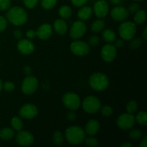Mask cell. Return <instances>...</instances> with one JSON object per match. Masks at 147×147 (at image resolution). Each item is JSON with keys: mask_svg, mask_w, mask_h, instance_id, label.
<instances>
[{"mask_svg": "<svg viewBox=\"0 0 147 147\" xmlns=\"http://www.w3.org/2000/svg\"><path fill=\"white\" fill-rule=\"evenodd\" d=\"M99 42H100V39L96 35L91 36L88 39V45L90 46H93V47L94 46H97L99 44Z\"/></svg>", "mask_w": 147, "mask_h": 147, "instance_id": "cell-38", "label": "cell"}, {"mask_svg": "<svg viewBox=\"0 0 147 147\" xmlns=\"http://www.w3.org/2000/svg\"><path fill=\"white\" fill-rule=\"evenodd\" d=\"M136 32V26L132 22H123L119 27V33L121 38L126 41H130L135 37Z\"/></svg>", "mask_w": 147, "mask_h": 147, "instance_id": "cell-4", "label": "cell"}, {"mask_svg": "<svg viewBox=\"0 0 147 147\" xmlns=\"http://www.w3.org/2000/svg\"><path fill=\"white\" fill-rule=\"evenodd\" d=\"M19 114L21 118L24 119H32L37 116L38 110L35 105L32 103L24 104L20 108L19 111Z\"/></svg>", "mask_w": 147, "mask_h": 147, "instance_id": "cell-11", "label": "cell"}, {"mask_svg": "<svg viewBox=\"0 0 147 147\" xmlns=\"http://www.w3.org/2000/svg\"><path fill=\"white\" fill-rule=\"evenodd\" d=\"M87 27L84 22L82 20L76 21L71 26L70 30V36L73 40H79L86 32Z\"/></svg>", "mask_w": 147, "mask_h": 147, "instance_id": "cell-9", "label": "cell"}, {"mask_svg": "<svg viewBox=\"0 0 147 147\" xmlns=\"http://www.w3.org/2000/svg\"><path fill=\"white\" fill-rule=\"evenodd\" d=\"M135 123V117L131 113H123L121 114L116 121V124L122 130H129L131 129Z\"/></svg>", "mask_w": 147, "mask_h": 147, "instance_id": "cell-10", "label": "cell"}, {"mask_svg": "<svg viewBox=\"0 0 147 147\" xmlns=\"http://www.w3.org/2000/svg\"><path fill=\"white\" fill-rule=\"evenodd\" d=\"M93 11L98 18H104L109 11V6L105 0H98L93 5Z\"/></svg>", "mask_w": 147, "mask_h": 147, "instance_id": "cell-14", "label": "cell"}, {"mask_svg": "<svg viewBox=\"0 0 147 147\" xmlns=\"http://www.w3.org/2000/svg\"><path fill=\"white\" fill-rule=\"evenodd\" d=\"M76 117H77V115L75 113L74 111L70 110V112H68V113L67 114V118L69 121H73L76 120Z\"/></svg>", "mask_w": 147, "mask_h": 147, "instance_id": "cell-44", "label": "cell"}, {"mask_svg": "<svg viewBox=\"0 0 147 147\" xmlns=\"http://www.w3.org/2000/svg\"><path fill=\"white\" fill-rule=\"evenodd\" d=\"M142 44V39L141 37H134L131 40L130 43H129V48L131 50H136L139 48Z\"/></svg>", "mask_w": 147, "mask_h": 147, "instance_id": "cell-31", "label": "cell"}, {"mask_svg": "<svg viewBox=\"0 0 147 147\" xmlns=\"http://www.w3.org/2000/svg\"><path fill=\"white\" fill-rule=\"evenodd\" d=\"M123 45V40H121V39H119V40H115L114 46L116 47V48H120V47H121Z\"/></svg>", "mask_w": 147, "mask_h": 147, "instance_id": "cell-45", "label": "cell"}, {"mask_svg": "<svg viewBox=\"0 0 147 147\" xmlns=\"http://www.w3.org/2000/svg\"><path fill=\"white\" fill-rule=\"evenodd\" d=\"M57 0H41V5L45 9H51L57 4Z\"/></svg>", "mask_w": 147, "mask_h": 147, "instance_id": "cell-32", "label": "cell"}, {"mask_svg": "<svg viewBox=\"0 0 147 147\" xmlns=\"http://www.w3.org/2000/svg\"><path fill=\"white\" fill-rule=\"evenodd\" d=\"M34 136L32 134L27 131H19L16 135V142L20 146H30L34 142Z\"/></svg>", "mask_w": 147, "mask_h": 147, "instance_id": "cell-13", "label": "cell"}, {"mask_svg": "<svg viewBox=\"0 0 147 147\" xmlns=\"http://www.w3.org/2000/svg\"><path fill=\"white\" fill-rule=\"evenodd\" d=\"M142 37H143L144 40L145 41H146L147 40V28L146 27H145L144 30L143 34H142Z\"/></svg>", "mask_w": 147, "mask_h": 147, "instance_id": "cell-47", "label": "cell"}, {"mask_svg": "<svg viewBox=\"0 0 147 147\" xmlns=\"http://www.w3.org/2000/svg\"><path fill=\"white\" fill-rule=\"evenodd\" d=\"M134 1H144V0H134Z\"/></svg>", "mask_w": 147, "mask_h": 147, "instance_id": "cell-51", "label": "cell"}, {"mask_svg": "<svg viewBox=\"0 0 147 147\" xmlns=\"http://www.w3.org/2000/svg\"><path fill=\"white\" fill-rule=\"evenodd\" d=\"M110 1L113 5H119L121 1V0H110Z\"/></svg>", "mask_w": 147, "mask_h": 147, "instance_id": "cell-48", "label": "cell"}, {"mask_svg": "<svg viewBox=\"0 0 147 147\" xmlns=\"http://www.w3.org/2000/svg\"><path fill=\"white\" fill-rule=\"evenodd\" d=\"M13 36H14V38H16L17 40H20L22 38V32L19 29H16L13 31Z\"/></svg>", "mask_w": 147, "mask_h": 147, "instance_id": "cell-43", "label": "cell"}, {"mask_svg": "<svg viewBox=\"0 0 147 147\" xmlns=\"http://www.w3.org/2000/svg\"><path fill=\"white\" fill-rule=\"evenodd\" d=\"M85 143L86 144V145L90 147H96L98 146L99 142L96 137H93V136H90L89 137L85 138L84 140Z\"/></svg>", "mask_w": 147, "mask_h": 147, "instance_id": "cell-33", "label": "cell"}, {"mask_svg": "<svg viewBox=\"0 0 147 147\" xmlns=\"http://www.w3.org/2000/svg\"><path fill=\"white\" fill-rule=\"evenodd\" d=\"M65 138L70 144L78 145L84 142L85 138H86V132L80 126H70L66 129Z\"/></svg>", "mask_w": 147, "mask_h": 147, "instance_id": "cell-2", "label": "cell"}, {"mask_svg": "<svg viewBox=\"0 0 147 147\" xmlns=\"http://www.w3.org/2000/svg\"><path fill=\"white\" fill-rule=\"evenodd\" d=\"M2 85H3L2 82H1V80H0V92H1V90H2Z\"/></svg>", "mask_w": 147, "mask_h": 147, "instance_id": "cell-50", "label": "cell"}, {"mask_svg": "<svg viewBox=\"0 0 147 147\" xmlns=\"http://www.w3.org/2000/svg\"><path fill=\"white\" fill-rule=\"evenodd\" d=\"M100 129V123L96 119L90 120L86 125L85 132L89 136H94Z\"/></svg>", "mask_w": 147, "mask_h": 147, "instance_id": "cell-18", "label": "cell"}, {"mask_svg": "<svg viewBox=\"0 0 147 147\" xmlns=\"http://www.w3.org/2000/svg\"><path fill=\"white\" fill-rule=\"evenodd\" d=\"M58 13L62 19H67L72 15V9L69 6L63 5L59 9Z\"/></svg>", "mask_w": 147, "mask_h": 147, "instance_id": "cell-26", "label": "cell"}, {"mask_svg": "<svg viewBox=\"0 0 147 147\" xmlns=\"http://www.w3.org/2000/svg\"><path fill=\"white\" fill-rule=\"evenodd\" d=\"M146 18V13L144 10L139 9V11L135 13L134 17V23L136 24H142L145 22Z\"/></svg>", "mask_w": 147, "mask_h": 147, "instance_id": "cell-23", "label": "cell"}, {"mask_svg": "<svg viewBox=\"0 0 147 147\" xmlns=\"http://www.w3.org/2000/svg\"><path fill=\"white\" fill-rule=\"evenodd\" d=\"M6 18L7 21L15 26L23 25L27 20V13L22 7H13L7 9Z\"/></svg>", "mask_w": 147, "mask_h": 147, "instance_id": "cell-1", "label": "cell"}, {"mask_svg": "<svg viewBox=\"0 0 147 147\" xmlns=\"http://www.w3.org/2000/svg\"><path fill=\"white\" fill-rule=\"evenodd\" d=\"M38 80L34 76H28L22 83V90L26 95L33 94L38 88Z\"/></svg>", "mask_w": 147, "mask_h": 147, "instance_id": "cell-7", "label": "cell"}, {"mask_svg": "<svg viewBox=\"0 0 147 147\" xmlns=\"http://www.w3.org/2000/svg\"><path fill=\"white\" fill-rule=\"evenodd\" d=\"M7 20L6 17L0 16V32L4 31L7 27Z\"/></svg>", "mask_w": 147, "mask_h": 147, "instance_id": "cell-40", "label": "cell"}, {"mask_svg": "<svg viewBox=\"0 0 147 147\" xmlns=\"http://www.w3.org/2000/svg\"><path fill=\"white\" fill-rule=\"evenodd\" d=\"M2 88H4V90L7 92H11L13 91L15 88V86H14V83L11 81H7L4 83H3L2 85Z\"/></svg>", "mask_w": 147, "mask_h": 147, "instance_id": "cell-36", "label": "cell"}, {"mask_svg": "<svg viewBox=\"0 0 147 147\" xmlns=\"http://www.w3.org/2000/svg\"><path fill=\"white\" fill-rule=\"evenodd\" d=\"M82 107L85 112L89 114L96 113L100 110L101 103L98 98L93 96H88L82 102Z\"/></svg>", "mask_w": 147, "mask_h": 147, "instance_id": "cell-5", "label": "cell"}, {"mask_svg": "<svg viewBox=\"0 0 147 147\" xmlns=\"http://www.w3.org/2000/svg\"><path fill=\"white\" fill-rule=\"evenodd\" d=\"M93 14V9L88 6H83L78 11V17L82 21L88 20Z\"/></svg>", "mask_w": 147, "mask_h": 147, "instance_id": "cell-20", "label": "cell"}, {"mask_svg": "<svg viewBox=\"0 0 147 147\" xmlns=\"http://www.w3.org/2000/svg\"><path fill=\"white\" fill-rule=\"evenodd\" d=\"M100 112H101L102 114L104 116H110L113 114V109L111 106H109V105H105V106H102L100 109Z\"/></svg>", "mask_w": 147, "mask_h": 147, "instance_id": "cell-34", "label": "cell"}, {"mask_svg": "<svg viewBox=\"0 0 147 147\" xmlns=\"http://www.w3.org/2000/svg\"><path fill=\"white\" fill-rule=\"evenodd\" d=\"M140 9V6L137 3H132L131 4H130L128 9V11L129 12L132 13V14H135L136 11H138Z\"/></svg>", "mask_w": 147, "mask_h": 147, "instance_id": "cell-39", "label": "cell"}, {"mask_svg": "<svg viewBox=\"0 0 147 147\" xmlns=\"http://www.w3.org/2000/svg\"><path fill=\"white\" fill-rule=\"evenodd\" d=\"M11 126L14 131H19L20 130H22L23 128V122L22 119L18 116H14L11 119Z\"/></svg>", "mask_w": 147, "mask_h": 147, "instance_id": "cell-24", "label": "cell"}, {"mask_svg": "<svg viewBox=\"0 0 147 147\" xmlns=\"http://www.w3.org/2000/svg\"><path fill=\"white\" fill-rule=\"evenodd\" d=\"M72 53L77 56H86L90 53V45L85 42L76 40L70 44Z\"/></svg>", "mask_w": 147, "mask_h": 147, "instance_id": "cell-8", "label": "cell"}, {"mask_svg": "<svg viewBox=\"0 0 147 147\" xmlns=\"http://www.w3.org/2000/svg\"><path fill=\"white\" fill-rule=\"evenodd\" d=\"M53 28H54L55 31L56 32L57 34H60V35H63L67 32V23L63 19H57L54 22Z\"/></svg>", "mask_w": 147, "mask_h": 147, "instance_id": "cell-19", "label": "cell"}, {"mask_svg": "<svg viewBox=\"0 0 147 147\" xmlns=\"http://www.w3.org/2000/svg\"><path fill=\"white\" fill-rule=\"evenodd\" d=\"M26 36L29 40H32L37 37V32L34 30H29L26 32Z\"/></svg>", "mask_w": 147, "mask_h": 147, "instance_id": "cell-42", "label": "cell"}, {"mask_svg": "<svg viewBox=\"0 0 147 147\" xmlns=\"http://www.w3.org/2000/svg\"><path fill=\"white\" fill-rule=\"evenodd\" d=\"M101 57L106 63H111L115 60L117 55V48L111 43L106 44L100 51Z\"/></svg>", "mask_w": 147, "mask_h": 147, "instance_id": "cell-12", "label": "cell"}, {"mask_svg": "<svg viewBox=\"0 0 147 147\" xmlns=\"http://www.w3.org/2000/svg\"><path fill=\"white\" fill-rule=\"evenodd\" d=\"M37 37L40 40H46L50 38L53 32V27L50 24H42L38 27L37 31Z\"/></svg>", "mask_w": 147, "mask_h": 147, "instance_id": "cell-17", "label": "cell"}, {"mask_svg": "<svg viewBox=\"0 0 147 147\" xmlns=\"http://www.w3.org/2000/svg\"><path fill=\"white\" fill-rule=\"evenodd\" d=\"M11 0H0V11H6L11 7Z\"/></svg>", "mask_w": 147, "mask_h": 147, "instance_id": "cell-35", "label": "cell"}, {"mask_svg": "<svg viewBox=\"0 0 147 147\" xmlns=\"http://www.w3.org/2000/svg\"><path fill=\"white\" fill-rule=\"evenodd\" d=\"M105 27V22L103 20H96L91 24V30L94 33H99L103 30Z\"/></svg>", "mask_w": 147, "mask_h": 147, "instance_id": "cell-25", "label": "cell"}, {"mask_svg": "<svg viewBox=\"0 0 147 147\" xmlns=\"http://www.w3.org/2000/svg\"><path fill=\"white\" fill-rule=\"evenodd\" d=\"M70 1L75 7H81L87 3L88 0H70Z\"/></svg>", "mask_w": 147, "mask_h": 147, "instance_id": "cell-41", "label": "cell"}, {"mask_svg": "<svg viewBox=\"0 0 147 147\" xmlns=\"http://www.w3.org/2000/svg\"><path fill=\"white\" fill-rule=\"evenodd\" d=\"M121 147H132L133 146V145H132L130 142H126V143H124V144H123L122 145H121Z\"/></svg>", "mask_w": 147, "mask_h": 147, "instance_id": "cell-49", "label": "cell"}, {"mask_svg": "<svg viewBox=\"0 0 147 147\" xmlns=\"http://www.w3.org/2000/svg\"><path fill=\"white\" fill-rule=\"evenodd\" d=\"M17 50L20 53L23 55H30L34 51V45L29 39H22L20 40L17 45Z\"/></svg>", "mask_w": 147, "mask_h": 147, "instance_id": "cell-15", "label": "cell"}, {"mask_svg": "<svg viewBox=\"0 0 147 147\" xmlns=\"http://www.w3.org/2000/svg\"><path fill=\"white\" fill-rule=\"evenodd\" d=\"M63 103L67 109L71 111H76L80 107V98L78 95L73 92H67L63 96Z\"/></svg>", "mask_w": 147, "mask_h": 147, "instance_id": "cell-6", "label": "cell"}, {"mask_svg": "<svg viewBox=\"0 0 147 147\" xmlns=\"http://www.w3.org/2000/svg\"><path fill=\"white\" fill-rule=\"evenodd\" d=\"M126 111H127V113H131V114H134L138 109L137 102L134 100H129L127 103V104H126Z\"/></svg>", "mask_w": 147, "mask_h": 147, "instance_id": "cell-29", "label": "cell"}, {"mask_svg": "<svg viewBox=\"0 0 147 147\" xmlns=\"http://www.w3.org/2000/svg\"><path fill=\"white\" fill-rule=\"evenodd\" d=\"M89 85L96 91H103L109 85V78L103 73H95L89 78Z\"/></svg>", "mask_w": 147, "mask_h": 147, "instance_id": "cell-3", "label": "cell"}, {"mask_svg": "<svg viewBox=\"0 0 147 147\" xmlns=\"http://www.w3.org/2000/svg\"><path fill=\"white\" fill-rule=\"evenodd\" d=\"M129 136L130 139H133V140L137 141L143 137V133H142V131L140 129H132V130L129 132Z\"/></svg>", "mask_w": 147, "mask_h": 147, "instance_id": "cell-30", "label": "cell"}, {"mask_svg": "<svg viewBox=\"0 0 147 147\" xmlns=\"http://www.w3.org/2000/svg\"><path fill=\"white\" fill-rule=\"evenodd\" d=\"M135 121L141 126H146L147 125V116L146 112L144 111L139 112L135 117Z\"/></svg>", "mask_w": 147, "mask_h": 147, "instance_id": "cell-27", "label": "cell"}, {"mask_svg": "<svg viewBox=\"0 0 147 147\" xmlns=\"http://www.w3.org/2000/svg\"><path fill=\"white\" fill-rule=\"evenodd\" d=\"M24 4L28 9H34L37 5L39 0H23Z\"/></svg>", "mask_w": 147, "mask_h": 147, "instance_id": "cell-37", "label": "cell"}, {"mask_svg": "<svg viewBox=\"0 0 147 147\" xmlns=\"http://www.w3.org/2000/svg\"><path fill=\"white\" fill-rule=\"evenodd\" d=\"M53 143L57 146H60L64 143L65 141V136L63 134V133L59 131H56L54 132L53 136Z\"/></svg>", "mask_w": 147, "mask_h": 147, "instance_id": "cell-28", "label": "cell"}, {"mask_svg": "<svg viewBox=\"0 0 147 147\" xmlns=\"http://www.w3.org/2000/svg\"><path fill=\"white\" fill-rule=\"evenodd\" d=\"M139 146L141 147H146L147 146V137L146 135H144L143 137V139H142V142H141Z\"/></svg>", "mask_w": 147, "mask_h": 147, "instance_id": "cell-46", "label": "cell"}, {"mask_svg": "<svg viewBox=\"0 0 147 147\" xmlns=\"http://www.w3.org/2000/svg\"><path fill=\"white\" fill-rule=\"evenodd\" d=\"M14 136V131L11 128H3L0 130V139L4 141L11 140Z\"/></svg>", "mask_w": 147, "mask_h": 147, "instance_id": "cell-21", "label": "cell"}, {"mask_svg": "<svg viewBox=\"0 0 147 147\" xmlns=\"http://www.w3.org/2000/svg\"><path fill=\"white\" fill-rule=\"evenodd\" d=\"M129 11L125 7L121 6H117L111 11V16L116 22H123L129 17Z\"/></svg>", "mask_w": 147, "mask_h": 147, "instance_id": "cell-16", "label": "cell"}, {"mask_svg": "<svg viewBox=\"0 0 147 147\" xmlns=\"http://www.w3.org/2000/svg\"><path fill=\"white\" fill-rule=\"evenodd\" d=\"M102 36H103V40L108 43H113L116 40V33L111 29H106V30H103Z\"/></svg>", "mask_w": 147, "mask_h": 147, "instance_id": "cell-22", "label": "cell"}]
</instances>
